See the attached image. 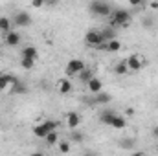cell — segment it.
I'll list each match as a JSON object with an SVG mask.
<instances>
[{
	"label": "cell",
	"instance_id": "cell-12",
	"mask_svg": "<svg viewBox=\"0 0 158 156\" xmlns=\"http://www.w3.org/2000/svg\"><path fill=\"white\" fill-rule=\"evenodd\" d=\"M86 86H88V90L96 96L98 92H101V88H103V83H101V79H98V77H92L88 83H86Z\"/></svg>",
	"mask_w": 158,
	"mask_h": 156
},
{
	"label": "cell",
	"instance_id": "cell-13",
	"mask_svg": "<svg viewBox=\"0 0 158 156\" xmlns=\"http://www.w3.org/2000/svg\"><path fill=\"white\" fill-rule=\"evenodd\" d=\"M125 125H127V121H125V117L123 116H116L112 117V121H110V125L109 127H112V129H118V130H121V129H125Z\"/></svg>",
	"mask_w": 158,
	"mask_h": 156
},
{
	"label": "cell",
	"instance_id": "cell-10",
	"mask_svg": "<svg viewBox=\"0 0 158 156\" xmlns=\"http://www.w3.org/2000/svg\"><path fill=\"white\" fill-rule=\"evenodd\" d=\"M101 48L107 50L109 53H114V51H119L121 50V42L118 39H110V40H107L105 44H101Z\"/></svg>",
	"mask_w": 158,
	"mask_h": 156
},
{
	"label": "cell",
	"instance_id": "cell-6",
	"mask_svg": "<svg viewBox=\"0 0 158 156\" xmlns=\"http://www.w3.org/2000/svg\"><path fill=\"white\" fill-rule=\"evenodd\" d=\"M85 68V63L81 61V59H70L68 63H66V76L68 77H74V76H77L79 72Z\"/></svg>",
	"mask_w": 158,
	"mask_h": 156
},
{
	"label": "cell",
	"instance_id": "cell-18",
	"mask_svg": "<svg viewBox=\"0 0 158 156\" xmlns=\"http://www.w3.org/2000/svg\"><path fill=\"white\" fill-rule=\"evenodd\" d=\"M114 72H116L118 76H125V74H129L131 70H129V66H127V61H119V63H116Z\"/></svg>",
	"mask_w": 158,
	"mask_h": 156
},
{
	"label": "cell",
	"instance_id": "cell-30",
	"mask_svg": "<svg viewBox=\"0 0 158 156\" xmlns=\"http://www.w3.org/2000/svg\"><path fill=\"white\" fill-rule=\"evenodd\" d=\"M153 138H156V140H158V127L153 129Z\"/></svg>",
	"mask_w": 158,
	"mask_h": 156
},
{
	"label": "cell",
	"instance_id": "cell-28",
	"mask_svg": "<svg viewBox=\"0 0 158 156\" xmlns=\"http://www.w3.org/2000/svg\"><path fill=\"white\" fill-rule=\"evenodd\" d=\"M72 140H76V142H81V140H83V134H81V132H74V134H72Z\"/></svg>",
	"mask_w": 158,
	"mask_h": 156
},
{
	"label": "cell",
	"instance_id": "cell-9",
	"mask_svg": "<svg viewBox=\"0 0 158 156\" xmlns=\"http://www.w3.org/2000/svg\"><path fill=\"white\" fill-rule=\"evenodd\" d=\"M79 123H81V116H79V112H68V114H66V125H68L72 130L77 129Z\"/></svg>",
	"mask_w": 158,
	"mask_h": 156
},
{
	"label": "cell",
	"instance_id": "cell-31",
	"mask_svg": "<svg viewBox=\"0 0 158 156\" xmlns=\"http://www.w3.org/2000/svg\"><path fill=\"white\" fill-rule=\"evenodd\" d=\"M151 9H158V2H151Z\"/></svg>",
	"mask_w": 158,
	"mask_h": 156
},
{
	"label": "cell",
	"instance_id": "cell-25",
	"mask_svg": "<svg viewBox=\"0 0 158 156\" xmlns=\"http://www.w3.org/2000/svg\"><path fill=\"white\" fill-rule=\"evenodd\" d=\"M143 4H145V0H129V6H131V7H134V9L142 7Z\"/></svg>",
	"mask_w": 158,
	"mask_h": 156
},
{
	"label": "cell",
	"instance_id": "cell-8",
	"mask_svg": "<svg viewBox=\"0 0 158 156\" xmlns=\"http://www.w3.org/2000/svg\"><path fill=\"white\" fill-rule=\"evenodd\" d=\"M4 42L7 44V46H19L20 44V35L17 33V31H7V33H4Z\"/></svg>",
	"mask_w": 158,
	"mask_h": 156
},
{
	"label": "cell",
	"instance_id": "cell-16",
	"mask_svg": "<svg viewBox=\"0 0 158 156\" xmlns=\"http://www.w3.org/2000/svg\"><path fill=\"white\" fill-rule=\"evenodd\" d=\"M77 77H79V81H83V83H88L90 79L94 77V70H90V68H86V66H85V68L77 74Z\"/></svg>",
	"mask_w": 158,
	"mask_h": 156
},
{
	"label": "cell",
	"instance_id": "cell-24",
	"mask_svg": "<svg viewBox=\"0 0 158 156\" xmlns=\"http://www.w3.org/2000/svg\"><path fill=\"white\" fill-rule=\"evenodd\" d=\"M59 151L61 153H68L70 151V142H59Z\"/></svg>",
	"mask_w": 158,
	"mask_h": 156
},
{
	"label": "cell",
	"instance_id": "cell-22",
	"mask_svg": "<svg viewBox=\"0 0 158 156\" xmlns=\"http://www.w3.org/2000/svg\"><path fill=\"white\" fill-rule=\"evenodd\" d=\"M35 61H37V59H28V57H20V66H22L24 70H31V68L35 66Z\"/></svg>",
	"mask_w": 158,
	"mask_h": 156
},
{
	"label": "cell",
	"instance_id": "cell-26",
	"mask_svg": "<svg viewBox=\"0 0 158 156\" xmlns=\"http://www.w3.org/2000/svg\"><path fill=\"white\" fill-rule=\"evenodd\" d=\"M46 4V0H31V6L35 7V9H39V7H42Z\"/></svg>",
	"mask_w": 158,
	"mask_h": 156
},
{
	"label": "cell",
	"instance_id": "cell-3",
	"mask_svg": "<svg viewBox=\"0 0 158 156\" xmlns=\"http://www.w3.org/2000/svg\"><path fill=\"white\" fill-rule=\"evenodd\" d=\"M90 11H92L94 15H98V17H109V15L112 13V7H110V4L105 2V0H94V2L90 4Z\"/></svg>",
	"mask_w": 158,
	"mask_h": 156
},
{
	"label": "cell",
	"instance_id": "cell-29",
	"mask_svg": "<svg viewBox=\"0 0 158 156\" xmlns=\"http://www.w3.org/2000/svg\"><path fill=\"white\" fill-rule=\"evenodd\" d=\"M125 114H127V116H134V109H131V107H129V109L125 110Z\"/></svg>",
	"mask_w": 158,
	"mask_h": 156
},
{
	"label": "cell",
	"instance_id": "cell-17",
	"mask_svg": "<svg viewBox=\"0 0 158 156\" xmlns=\"http://www.w3.org/2000/svg\"><path fill=\"white\" fill-rule=\"evenodd\" d=\"M11 26H13V20H11V18H7V17H0V31H2V33L11 31Z\"/></svg>",
	"mask_w": 158,
	"mask_h": 156
},
{
	"label": "cell",
	"instance_id": "cell-15",
	"mask_svg": "<svg viewBox=\"0 0 158 156\" xmlns=\"http://www.w3.org/2000/svg\"><path fill=\"white\" fill-rule=\"evenodd\" d=\"M20 57H28V59H37V48L35 46H26L20 51Z\"/></svg>",
	"mask_w": 158,
	"mask_h": 156
},
{
	"label": "cell",
	"instance_id": "cell-27",
	"mask_svg": "<svg viewBox=\"0 0 158 156\" xmlns=\"http://www.w3.org/2000/svg\"><path fill=\"white\" fill-rule=\"evenodd\" d=\"M119 145H121V147H132V140H121Z\"/></svg>",
	"mask_w": 158,
	"mask_h": 156
},
{
	"label": "cell",
	"instance_id": "cell-20",
	"mask_svg": "<svg viewBox=\"0 0 158 156\" xmlns=\"http://www.w3.org/2000/svg\"><path fill=\"white\" fill-rule=\"evenodd\" d=\"M116 116V112L114 110H103L101 112V116H99V119H101V123H105V125H110V121H112V117Z\"/></svg>",
	"mask_w": 158,
	"mask_h": 156
},
{
	"label": "cell",
	"instance_id": "cell-33",
	"mask_svg": "<svg viewBox=\"0 0 158 156\" xmlns=\"http://www.w3.org/2000/svg\"><path fill=\"white\" fill-rule=\"evenodd\" d=\"M0 77H2V74H0Z\"/></svg>",
	"mask_w": 158,
	"mask_h": 156
},
{
	"label": "cell",
	"instance_id": "cell-7",
	"mask_svg": "<svg viewBox=\"0 0 158 156\" xmlns=\"http://www.w3.org/2000/svg\"><path fill=\"white\" fill-rule=\"evenodd\" d=\"M13 24H15V26H20V28H26V26H30V24H31V17H30L26 11H20V13H17V15H15Z\"/></svg>",
	"mask_w": 158,
	"mask_h": 156
},
{
	"label": "cell",
	"instance_id": "cell-19",
	"mask_svg": "<svg viewBox=\"0 0 158 156\" xmlns=\"http://www.w3.org/2000/svg\"><path fill=\"white\" fill-rule=\"evenodd\" d=\"M110 99H112L110 94H101V92H98L96 97H94V101L99 103V105H107V103H110Z\"/></svg>",
	"mask_w": 158,
	"mask_h": 156
},
{
	"label": "cell",
	"instance_id": "cell-32",
	"mask_svg": "<svg viewBox=\"0 0 158 156\" xmlns=\"http://www.w3.org/2000/svg\"><path fill=\"white\" fill-rule=\"evenodd\" d=\"M156 153H158V147H156Z\"/></svg>",
	"mask_w": 158,
	"mask_h": 156
},
{
	"label": "cell",
	"instance_id": "cell-4",
	"mask_svg": "<svg viewBox=\"0 0 158 156\" xmlns=\"http://www.w3.org/2000/svg\"><path fill=\"white\" fill-rule=\"evenodd\" d=\"M85 42H86L88 46H92V48H101V44H105V39H103L101 31L90 30V31L85 33Z\"/></svg>",
	"mask_w": 158,
	"mask_h": 156
},
{
	"label": "cell",
	"instance_id": "cell-21",
	"mask_svg": "<svg viewBox=\"0 0 158 156\" xmlns=\"http://www.w3.org/2000/svg\"><path fill=\"white\" fill-rule=\"evenodd\" d=\"M44 140H46V143H48V145H55V143H59V134H57V130L48 132Z\"/></svg>",
	"mask_w": 158,
	"mask_h": 156
},
{
	"label": "cell",
	"instance_id": "cell-23",
	"mask_svg": "<svg viewBox=\"0 0 158 156\" xmlns=\"http://www.w3.org/2000/svg\"><path fill=\"white\" fill-rule=\"evenodd\" d=\"M101 35H103V39L105 42L110 39H116V33H114V28H110V26H107L105 30H101Z\"/></svg>",
	"mask_w": 158,
	"mask_h": 156
},
{
	"label": "cell",
	"instance_id": "cell-11",
	"mask_svg": "<svg viewBox=\"0 0 158 156\" xmlns=\"http://www.w3.org/2000/svg\"><path fill=\"white\" fill-rule=\"evenodd\" d=\"M57 92L59 94H70L72 92V81L70 79H59L57 81Z\"/></svg>",
	"mask_w": 158,
	"mask_h": 156
},
{
	"label": "cell",
	"instance_id": "cell-2",
	"mask_svg": "<svg viewBox=\"0 0 158 156\" xmlns=\"http://www.w3.org/2000/svg\"><path fill=\"white\" fill-rule=\"evenodd\" d=\"M57 121H53V119H46V121H42L39 125H35L33 127V134L37 136V138H46V134L48 132H52V130H57Z\"/></svg>",
	"mask_w": 158,
	"mask_h": 156
},
{
	"label": "cell",
	"instance_id": "cell-14",
	"mask_svg": "<svg viewBox=\"0 0 158 156\" xmlns=\"http://www.w3.org/2000/svg\"><path fill=\"white\" fill-rule=\"evenodd\" d=\"M15 83H17V79L13 77V76L2 74V77H0V90H6L9 84H15Z\"/></svg>",
	"mask_w": 158,
	"mask_h": 156
},
{
	"label": "cell",
	"instance_id": "cell-1",
	"mask_svg": "<svg viewBox=\"0 0 158 156\" xmlns=\"http://www.w3.org/2000/svg\"><path fill=\"white\" fill-rule=\"evenodd\" d=\"M131 13L127 9H112V13L109 15V26L110 28H127L131 24Z\"/></svg>",
	"mask_w": 158,
	"mask_h": 156
},
{
	"label": "cell",
	"instance_id": "cell-5",
	"mask_svg": "<svg viewBox=\"0 0 158 156\" xmlns=\"http://www.w3.org/2000/svg\"><path fill=\"white\" fill-rule=\"evenodd\" d=\"M125 61H127V66H129L131 72H138V70H142L143 64H145V61H143V57H142L140 53H132V55L127 57Z\"/></svg>",
	"mask_w": 158,
	"mask_h": 156
}]
</instances>
